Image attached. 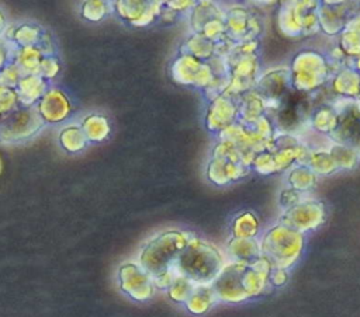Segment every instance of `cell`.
I'll return each instance as SVG.
<instances>
[{
	"label": "cell",
	"instance_id": "obj_1",
	"mask_svg": "<svg viewBox=\"0 0 360 317\" xmlns=\"http://www.w3.org/2000/svg\"><path fill=\"white\" fill-rule=\"evenodd\" d=\"M273 265L259 257L252 264L226 261L215 281L211 283L218 302L240 303L262 295L270 285Z\"/></svg>",
	"mask_w": 360,
	"mask_h": 317
},
{
	"label": "cell",
	"instance_id": "obj_2",
	"mask_svg": "<svg viewBox=\"0 0 360 317\" xmlns=\"http://www.w3.org/2000/svg\"><path fill=\"white\" fill-rule=\"evenodd\" d=\"M225 264V255L218 247L191 236L172 268L195 285H211Z\"/></svg>",
	"mask_w": 360,
	"mask_h": 317
},
{
	"label": "cell",
	"instance_id": "obj_3",
	"mask_svg": "<svg viewBox=\"0 0 360 317\" xmlns=\"http://www.w3.org/2000/svg\"><path fill=\"white\" fill-rule=\"evenodd\" d=\"M191 236L183 230H166L156 234L141 248L138 264L152 278L170 269Z\"/></svg>",
	"mask_w": 360,
	"mask_h": 317
},
{
	"label": "cell",
	"instance_id": "obj_4",
	"mask_svg": "<svg viewBox=\"0 0 360 317\" xmlns=\"http://www.w3.org/2000/svg\"><path fill=\"white\" fill-rule=\"evenodd\" d=\"M304 234L291 227L277 223L270 227L259 240L260 255L264 257L273 268H291L302 254Z\"/></svg>",
	"mask_w": 360,
	"mask_h": 317
},
{
	"label": "cell",
	"instance_id": "obj_5",
	"mask_svg": "<svg viewBox=\"0 0 360 317\" xmlns=\"http://www.w3.org/2000/svg\"><path fill=\"white\" fill-rule=\"evenodd\" d=\"M42 123L37 107L15 108L0 119V136L6 142L21 140L35 133Z\"/></svg>",
	"mask_w": 360,
	"mask_h": 317
},
{
	"label": "cell",
	"instance_id": "obj_6",
	"mask_svg": "<svg viewBox=\"0 0 360 317\" xmlns=\"http://www.w3.org/2000/svg\"><path fill=\"white\" fill-rule=\"evenodd\" d=\"M325 220L323 205L311 199H304L298 205L288 210H284L280 216L281 224L291 227L298 233H307L318 229Z\"/></svg>",
	"mask_w": 360,
	"mask_h": 317
},
{
	"label": "cell",
	"instance_id": "obj_7",
	"mask_svg": "<svg viewBox=\"0 0 360 317\" xmlns=\"http://www.w3.org/2000/svg\"><path fill=\"white\" fill-rule=\"evenodd\" d=\"M120 289L138 302H145L155 292L153 278L138 264L124 262L118 269Z\"/></svg>",
	"mask_w": 360,
	"mask_h": 317
},
{
	"label": "cell",
	"instance_id": "obj_8",
	"mask_svg": "<svg viewBox=\"0 0 360 317\" xmlns=\"http://www.w3.org/2000/svg\"><path fill=\"white\" fill-rule=\"evenodd\" d=\"M35 107L42 121L51 123L65 121L72 111L66 94L58 88H48Z\"/></svg>",
	"mask_w": 360,
	"mask_h": 317
},
{
	"label": "cell",
	"instance_id": "obj_9",
	"mask_svg": "<svg viewBox=\"0 0 360 317\" xmlns=\"http://www.w3.org/2000/svg\"><path fill=\"white\" fill-rule=\"evenodd\" d=\"M238 112V102H235L233 97L222 94L211 102V107L207 112V126L210 130L222 132L233 123Z\"/></svg>",
	"mask_w": 360,
	"mask_h": 317
},
{
	"label": "cell",
	"instance_id": "obj_10",
	"mask_svg": "<svg viewBox=\"0 0 360 317\" xmlns=\"http://www.w3.org/2000/svg\"><path fill=\"white\" fill-rule=\"evenodd\" d=\"M46 90V81L39 74H24L15 87L18 102L22 107H35Z\"/></svg>",
	"mask_w": 360,
	"mask_h": 317
},
{
	"label": "cell",
	"instance_id": "obj_11",
	"mask_svg": "<svg viewBox=\"0 0 360 317\" xmlns=\"http://www.w3.org/2000/svg\"><path fill=\"white\" fill-rule=\"evenodd\" d=\"M226 252L229 261L252 264L260 255V247L257 238H236L232 237L226 244Z\"/></svg>",
	"mask_w": 360,
	"mask_h": 317
},
{
	"label": "cell",
	"instance_id": "obj_12",
	"mask_svg": "<svg viewBox=\"0 0 360 317\" xmlns=\"http://www.w3.org/2000/svg\"><path fill=\"white\" fill-rule=\"evenodd\" d=\"M217 302L218 297L214 292L212 285H195L193 293L190 295L184 306L191 314L200 316L211 310Z\"/></svg>",
	"mask_w": 360,
	"mask_h": 317
},
{
	"label": "cell",
	"instance_id": "obj_13",
	"mask_svg": "<svg viewBox=\"0 0 360 317\" xmlns=\"http://www.w3.org/2000/svg\"><path fill=\"white\" fill-rule=\"evenodd\" d=\"M205 62L198 60L190 55H181L172 66L173 79L181 84H193L195 86L198 73Z\"/></svg>",
	"mask_w": 360,
	"mask_h": 317
},
{
	"label": "cell",
	"instance_id": "obj_14",
	"mask_svg": "<svg viewBox=\"0 0 360 317\" xmlns=\"http://www.w3.org/2000/svg\"><path fill=\"white\" fill-rule=\"evenodd\" d=\"M59 143L60 146L69 151V153H77L82 151L86 144H87V137L82 129L80 125L73 123V125H68L65 128L60 129L59 132Z\"/></svg>",
	"mask_w": 360,
	"mask_h": 317
},
{
	"label": "cell",
	"instance_id": "obj_15",
	"mask_svg": "<svg viewBox=\"0 0 360 317\" xmlns=\"http://www.w3.org/2000/svg\"><path fill=\"white\" fill-rule=\"evenodd\" d=\"M89 142H103L110 135V123L103 115H89L80 123Z\"/></svg>",
	"mask_w": 360,
	"mask_h": 317
},
{
	"label": "cell",
	"instance_id": "obj_16",
	"mask_svg": "<svg viewBox=\"0 0 360 317\" xmlns=\"http://www.w3.org/2000/svg\"><path fill=\"white\" fill-rule=\"evenodd\" d=\"M259 234V220L252 212L239 213L232 222V237L256 238Z\"/></svg>",
	"mask_w": 360,
	"mask_h": 317
},
{
	"label": "cell",
	"instance_id": "obj_17",
	"mask_svg": "<svg viewBox=\"0 0 360 317\" xmlns=\"http://www.w3.org/2000/svg\"><path fill=\"white\" fill-rule=\"evenodd\" d=\"M183 46L186 48L184 55H190L198 60H210L214 56V42L201 34H194L184 42Z\"/></svg>",
	"mask_w": 360,
	"mask_h": 317
},
{
	"label": "cell",
	"instance_id": "obj_18",
	"mask_svg": "<svg viewBox=\"0 0 360 317\" xmlns=\"http://www.w3.org/2000/svg\"><path fill=\"white\" fill-rule=\"evenodd\" d=\"M149 3L145 1H118L115 3V8L121 18L128 20L132 25L141 20V17L146 13Z\"/></svg>",
	"mask_w": 360,
	"mask_h": 317
},
{
	"label": "cell",
	"instance_id": "obj_19",
	"mask_svg": "<svg viewBox=\"0 0 360 317\" xmlns=\"http://www.w3.org/2000/svg\"><path fill=\"white\" fill-rule=\"evenodd\" d=\"M195 288V283L191 282L190 279H187L186 276L177 275L173 281V283L169 286L167 289V295L172 300H174L176 303H186L187 299L190 297V295L193 293Z\"/></svg>",
	"mask_w": 360,
	"mask_h": 317
},
{
	"label": "cell",
	"instance_id": "obj_20",
	"mask_svg": "<svg viewBox=\"0 0 360 317\" xmlns=\"http://www.w3.org/2000/svg\"><path fill=\"white\" fill-rule=\"evenodd\" d=\"M42 35L38 27H32V25H21L18 28H15L14 36L13 39L15 41V43H18L21 48H27V46H35L39 43Z\"/></svg>",
	"mask_w": 360,
	"mask_h": 317
},
{
	"label": "cell",
	"instance_id": "obj_21",
	"mask_svg": "<svg viewBox=\"0 0 360 317\" xmlns=\"http://www.w3.org/2000/svg\"><path fill=\"white\" fill-rule=\"evenodd\" d=\"M82 15L89 21H100L108 13V4L105 1H86L82 4Z\"/></svg>",
	"mask_w": 360,
	"mask_h": 317
},
{
	"label": "cell",
	"instance_id": "obj_22",
	"mask_svg": "<svg viewBox=\"0 0 360 317\" xmlns=\"http://www.w3.org/2000/svg\"><path fill=\"white\" fill-rule=\"evenodd\" d=\"M59 72V63L55 58L45 56L39 65L38 74L45 80V79H53Z\"/></svg>",
	"mask_w": 360,
	"mask_h": 317
},
{
	"label": "cell",
	"instance_id": "obj_23",
	"mask_svg": "<svg viewBox=\"0 0 360 317\" xmlns=\"http://www.w3.org/2000/svg\"><path fill=\"white\" fill-rule=\"evenodd\" d=\"M302 201H304V198L301 196L300 191H297V189H294V188L285 189V191H283V192L280 194V206H281L283 212L291 209L292 206L298 205V203L302 202Z\"/></svg>",
	"mask_w": 360,
	"mask_h": 317
},
{
	"label": "cell",
	"instance_id": "obj_24",
	"mask_svg": "<svg viewBox=\"0 0 360 317\" xmlns=\"http://www.w3.org/2000/svg\"><path fill=\"white\" fill-rule=\"evenodd\" d=\"M176 276H177V274L174 272L173 268H170V269H167V271H165V272H162V274L153 276V285H155V288H158V289H166V290H167L169 286L173 283V281H174Z\"/></svg>",
	"mask_w": 360,
	"mask_h": 317
},
{
	"label": "cell",
	"instance_id": "obj_25",
	"mask_svg": "<svg viewBox=\"0 0 360 317\" xmlns=\"http://www.w3.org/2000/svg\"><path fill=\"white\" fill-rule=\"evenodd\" d=\"M269 281L271 286H283L288 281V271L284 268H273Z\"/></svg>",
	"mask_w": 360,
	"mask_h": 317
},
{
	"label": "cell",
	"instance_id": "obj_26",
	"mask_svg": "<svg viewBox=\"0 0 360 317\" xmlns=\"http://www.w3.org/2000/svg\"><path fill=\"white\" fill-rule=\"evenodd\" d=\"M4 27H6V21H4V15L3 13L0 11V34L4 31Z\"/></svg>",
	"mask_w": 360,
	"mask_h": 317
}]
</instances>
